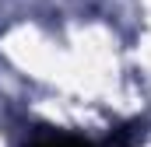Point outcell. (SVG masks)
I'll list each match as a JSON object with an SVG mask.
<instances>
[{
  "instance_id": "obj_2",
  "label": "cell",
  "mask_w": 151,
  "mask_h": 147,
  "mask_svg": "<svg viewBox=\"0 0 151 147\" xmlns=\"http://www.w3.org/2000/svg\"><path fill=\"white\" fill-rule=\"evenodd\" d=\"M119 147H127V144H119Z\"/></svg>"
},
{
  "instance_id": "obj_1",
  "label": "cell",
  "mask_w": 151,
  "mask_h": 147,
  "mask_svg": "<svg viewBox=\"0 0 151 147\" xmlns=\"http://www.w3.org/2000/svg\"><path fill=\"white\" fill-rule=\"evenodd\" d=\"M28 147H95V144L81 140V137H74V133H60V130H42V133H35V137L28 140Z\"/></svg>"
}]
</instances>
